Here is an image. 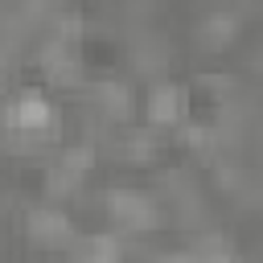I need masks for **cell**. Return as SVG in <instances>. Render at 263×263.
Listing matches in <instances>:
<instances>
[{
	"label": "cell",
	"mask_w": 263,
	"mask_h": 263,
	"mask_svg": "<svg viewBox=\"0 0 263 263\" xmlns=\"http://www.w3.org/2000/svg\"><path fill=\"white\" fill-rule=\"evenodd\" d=\"M107 205H111V214H115L123 226H132V230L156 222V210H152L148 197H140V193H123V189H115V193L107 197Z\"/></svg>",
	"instance_id": "7a4b0ae2"
},
{
	"label": "cell",
	"mask_w": 263,
	"mask_h": 263,
	"mask_svg": "<svg viewBox=\"0 0 263 263\" xmlns=\"http://www.w3.org/2000/svg\"><path fill=\"white\" fill-rule=\"evenodd\" d=\"M86 255H90V263H119V242L111 234H95L86 242Z\"/></svg>",
	"instance_id": "5b68a950"
},
{
	"label": "cell",
	"mask_w": 263,
	"mask_h": 263,
	"mask_svg": "<svg viewBox=\"0 0 263 263\" xmlns=\"http://www.w3.org/2000/svg\"><path fill=\"white\" fill-rule=\"evenodd\" d=\"M8 123H12L16 132H49V127H53V111H49V103H45L37 90H25V95L8 107Z\"/></svg>",
	"instance_id": "6da1fadb"
},
{
	"label": "cell",
	"mask_w": 263,
	"mask_h": 263,
	"mask_svg": "<svg viewBox=\"0 0 263 263\" xmlns=\"http://www.w3.org/2000/svg\"><path fill=\"white\" fill-rule=\"evenodd\" d=\"M181 107H185V95H181V86H152V99H148V115H152V123H173L177 115H181Z\"/></svg>",
	"instance_id": "277c9868"
},
{
	"label": "cell",
	"mask_w": 263,
	"mask_h": 263,
	"mask_svg": "<svg viewBox=\"0 0 263 263\" xmlns=\"http://www.w3.org/2000/svg\"><path fill=\"white\" fill-rule=\"evenodd\" d=\"M29 230H33V238H41V242H66V238H70V218L58 214L53 205H37V210L29 214Z\"/></svg>",
	"instance_id": "3957f363"
}]
</instances>
